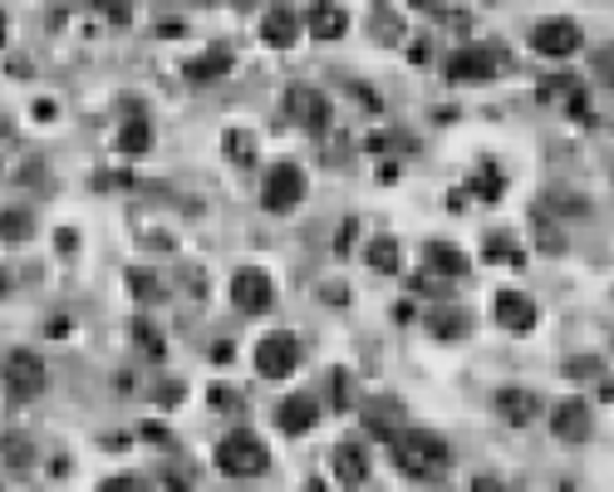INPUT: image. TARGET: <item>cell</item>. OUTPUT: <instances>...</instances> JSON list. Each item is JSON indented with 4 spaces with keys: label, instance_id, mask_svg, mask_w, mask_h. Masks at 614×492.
<instances>
[{
    "label": "cell",
    "instance_id": "obj_40",
    "mask_svg": "<svg viewBox=\"0 0 614 492\" xmlns=\"http://www.w3.org/2000/svg\"><path fill=\"white\" fill-rule=\"evenodd\" d=\"M0 35H6V20H0Z\"/></svg>",
    "mask_w": 614,
    "mask_h": 492
},
{
    "label": "cell",
    "instance_id": "obj_1",
    "mask_svg": "<svg viewBox=\"0 0 614 492\" xmlns=\"http://www.w3.org/2000/svg\"><path fill=\"white\" fill-rule=\"evenodd\" d=\"M388 453H394L398 473H408L413 483H432V478H442L452 463V448L442 444L438 434H428V428H398V434L388 438Z\"/></svg>",
    "mask_w": 614,
    "mask_h": 492
},
{
    "label": "cell",
    "instance_id": "obj_32",
    "mask_svg": "<svg viewBox=\"0 0 614 492\" xmlns=\"http://www.w3.org/2000/svg\"><path fill=\"white\" fill-rule=\"evenodd\" d=\"M99 492H153V488L133 473H119V478H109V483H99Z\"/></svg>",
    "mask_w": 614,
    "mask_h": 492
},
{
    "label": "cell",
    "instance_id": "obj_5",
    "mask_svg": "<svg viewBox=\"0 0 614 492\" xmlns=\"http://www.w3.org/2000/svg\"><path fill=\"white\" fill-rule=\"evenodd\" d=\"M305 173L295 163H275L266 173V187H261V203H266V212H295V207L305 203Z\"/></svg>",
    "mask_w": 614,
    "mask_h": 492
},
{
    "label": "cell",
    "instance_id": "obj_33",
    "mask_svg": "<svg viewBox=\"0 0 614 492\" xmlns=\"http://www.w3.org/2000/svg\"><path fill=\"white\" fill-rule=\"evenodd\" d=\"M241 404V390H231V384H211V409H237Z\"/></svg>",
    "mask_w": 614,
    "mask_h": 492
},
{
    "label": "cell",
    "instance_id": "obj_22",
    "mask_svg": "<svg viewBox=\"0 0 614 492\" xmlns=\"http://www.w3.org/2000/svg\"><path fill=\"white\" fill-rule=\"evenodd\" d=\"M147 149H153V123H147V119H129L119 129V153H123V158H138V153H147Z\"/></svg>",
    "mask_w": 614,
    "mask_h": 492
},
{
    "label": "cell",
    "instance_id": "obj_18",
    "mask_svg": "<svg viewBox=\"0 0 614 492\" xmlns=\"http://www.w3.org/2000/svg\"><path fill=\"white\" fill-rule=\"evenodd\" d=\"M423 261H428V271H438L442 281H462L472 271V261L462 256L458 247H448V242H428L423 247Z\"/></svg>",
    "mask_w": 614,
    "mask_h": 492
},
{
    "label": "cell",
    "instance_id": "obj_10",
    "mask_svg": "<svg viewBox=\"0 0 614 492\" xmlns=\"http://www.w3.org/2000/svg\"><path fill=\"white\" fill-rule=\"evenodd\" d=\"M550 434L566 438V444H585L595 434V418H590V404L585 400H566L550 409Z\"/></svg>",
    "mask_w": 614,
    "mask_h": 492
},
{
    "label": "cell",
    "instance_id": "obj_21",
    "mask_svg": "<svg viewBox=\"0 0 614 492\" xmlns=\"http://www.w3.org/2000/svg\"><path fill=\"white\" fill-rule=\"evenodd\" d=\"M35 237V217L25 207H0V242H30Z\"/></svg>",
    "mask_w": 614,
    "mask_h": 492
},
{
    "label": "cell",
    "instance_id": "obj_27",
    "mask_svg": "<svg viewBox=\"0 0 614 492\" xmlns=\"http://www.w3.org/2000/svg\"><path fill=\"white\" fill-rule=\"evenodd\" d=\"M221 149H227V158L237 163V167H251V163H256V139H251L246 129H231L227 139H221Z\"/></svg>",
    "mask_w": 614,
    "mask_h": 492
},
{
    "label": "cell",
    "instance_id": "obj_37",
    "mask_svg": "<svg viewBox=\"0 0 614 492\" xmlns=\"http://www.w3.org/2000/svg\"><path fill=\"white\" fill-rule=\"evenodd\" d=\"M354 232H359L354 222H344V227H340V237H335V251H340V256H344V251H349V237H354Z\"/></svg>",
    "mask_w": 614,
    "mask_h": 492
},
{
    "label": "cell",
    "instance_id": "obj_38",
    "mask_svg": "<svg viewBox=\"0 0 614 492\" xmlns=\"http://www.w3.org/2000/svg\"><path fill=\"white\" fill-rule=\"evenodd\" d=\"M408 6H413V10H438L442 0H408Z\"/></svg>",
    "mask_w": 614,
    "mask_h": 492
},
{
    "label": "cell",
    "instance_id": "obj_20",
    "mask_svg": "<svg viewBox=\"0 0 614 492\" xmlns=\"http://www.w3.org/2000/svg\"><path fill=\"white\" fill-rule=\"evenodd\" d=\"M227 75H231V50L227 45H211L207 55H197L193 65H187V79H193V84H217Z\"/></svg>",
    "mask_w": 614,
    "mask_h": 492
},
{
    "label": "cell",
    "instance_id": "obj_28",
    "mask_svg": "<svg viewBox=\"0 0 614 492\" xmlns=\"http://www.w3.org/2000/svg\"><path fill=\"white\" fill-rule=\"evenodd\" d=\"M84 6H89L103 25H129L133 20V0H84Z\"/></svg>",
    "mask_w": 614,
    "mask_h": 492
},
{
    "label": "cell",
    "instance_id": "obj_14",
    "mask_svg": "<svg viewBox=\"0 0 614 492\" xmlns=\"http://www.w3.org/2000/svg\"><path fill=\"white\" fill-rule=\"evenodd\" d=\"M330 463H335V478H340L344 488H359L369 478V448L364 444H335V453H330Z\"/></svg>",
    "mask_w": 614,
    "mask_h": 492
},
{
    "label": "cell",
    "instance_id": "obj_17",
    "mask_svg": "<svg viewBox=\"0 0 614 492\" xmlns=\"http://www.w3.org/2000/svg\"><path fill=\"white\" fill-rule=\"evenodd\" d=\"M423 320H428L432 340H462V335H472V316L462 306H432Z\"/></svg>",
    "mask_w": 614,
    "mask_h": 492
},
{
    "label": "cell",
    "instance_id": "obj_25",
    "mask_svg": "<svg viewBox=\"0 0 614 492\" xmlns=\"http://www.w3.org/2000/svg\"><path fill=\"white\" fill-rule=\"evenodd\" d=\"M0 458H6L10 468H30V463H35V444H30V434H20V428L0 434Z\"/></svg>",
    "mask_w": 614,
    "mask_h": 492
},
{
    "label": "cell",
    "instance_id": "obj_8",
    "mask_svg": "<svg viewBox=\"0 0 614 492\" xmlns=\"http://www.w3.org/2000/svg\"><path fill=\"white\" fill-rule=\"evenodd\" d=\"M231 300H237L246 316H261V310H271V306H275V281H271V271L241 266L237 276H231Z\"/></svg>",
    "mask_w": 614,
    "mask_h": 492
},
{
    "label": "cell",
    "instance_id": "obj_35",
    "mask_svg": "<svg viewBox=\"0 0 614 492\" xmlns=\"http://www.w3.org/2000/svg\"><path fill=\"white\" fill-rule=\"evenodd\" d=\"M335 409H349V374L344 370H335Z\"/></svg>",
    "mask_w": 614,
    "mask_h": 492
},
{
    "label": "cell",
    "instance_id": "obj_13",
    "mask_svg": "<svg viewBox=\"0 0 614 492\" xmlns=\"http://www.w3.org/2000/svg\"><path fill=\"white\" fill-rule=\"evenodd\" d=\"M496 418L512 428H526L536 414H541V400H536L531 390H516V384H506V390H496Z\"/></svg>",
    "mask_w": 614,
    "mask_h": 492
},
{
    "label": "cell",
    "instance_id": "obj_34",
    "mask_svg": "<svg viewBox=\"0 0 614 492\" xmlns=\"http://www.w3.org/2000/svg\"><path fill=\"white\" fill-rule=\"evenodd\" d=\"M468 492H512V488H506V483H502V478H492V473H482V478H472V483H468Z\"/></svg>",
    "mask_w": 614,
    "mask_h": 492
},
{
    "label": "cell",
    "instance_id": "obj_31",
    "mask_svg": "<svg viewBox=\"0 0 614 492\" xmlns=\"http://www.w3.org/2000/svg\"><path fill=\"white\" fill-rule=\"evenodd\" d=\"M472 193H478L482 203H496V193H502V173H496V167L486 163L482 173H478V183H472Z\"/></svg>",
    "mask_w": 614,
    "mask_h": 492
},
{
    "label": "cell",
    "instance_id": "obj_16",
    "mask_svg": "<svg viewBox=\"0 0 614 492\" xmlns=\"http://www.w3.org/2000/svg\"><path fill=\"white\" fill-rule=\"evenodd\" d=\"M305 25H310V35H315V40H344V30H349V10H344V6H335V0H315L310 15H305Z\"/></svg>",
    "mask_w": 614,
    "mask_h": 492
},
{
    "label": "cell",
    "instance_id": "obj_39",
    "mask_svg": "<svg viewBox=\"0 0 614 492\" xmlns=\"http://www.w3.org/2000/svg\"><path fill=\"white\" fill-rule=\"evenodd\" d=\"M207 6H227V0H207Z\"/></svg>",
    "mask_w": 614,
    "mask_h": 492
},
{
    "label": "cell",
    "instance_id": "obj_7",
    "mask_svg": "<svg viewBox=\"0 0 614 492\" xmlns=\"http://www.w3.org/2000/svg\"><path fill=\"white\" fill-rule=\"evenodd\" d=\"M285 119H295L300 129H310V133H325L330 129V99H325L315 84H295L290 94H285Z\"/></svg>",
    "mask_w": 614,
    "mask_h": 492
},
{
    "label": "cell",
    "instance_id": "obj_3",
    "mask_svg": "<svg viewBox=\"0 0 614 492\" xmlns=\"http://www.w3.org/2000/svg\"><path fill=\"white\" fill-rule=\"evenodd\" d=\"M0 380H6V390H10V400H40L45 394V360H40L35 350H10L6 360H0Z\"/></svg>",
    "mask_w": 614,
    "mask_h": 492
},
{
    "label": "cell",
    "instance_id": "obj_11",
    "mask_svg": "<svg viewBox=\"0 0 614 492\" xmlns=\"http://www.w3.org/2000/svg\"><path fill=\"white\" fill-rule=\"evenodd\" d=\"M496 69H502V59H496L492 50H458V55L448 59L452 84H492Z\"/></svg>",
    "mask_w": 614,
    "mask_h": 492
},
{
    "label": "cell",
    "instance_id": "obj_19",
    "mask_svg": "<svg viewBox=\"0 0 614 492\" xmlns=\"http://www.w3.org/2000/svg\"><path fill=\"white\" fill-rule=\"evenodd\" d=\"M261 40H266L271 50H290L295 40H300V20H295V10L275 6L266 20H261Z\"/></svg>",
    "mask_w": 614,
    "mask_h": 492
},
{
    "label": "cell",
    "instance_id": "obj_6",
    "mask_svg": "<svg viewBox=\"0 0 614 492\" xmlns=\"http://www.w3.org/2000/svg\"><path fill=\"white\" fill-rule=\"evenodd\" d=\"M580 45H585V30H580L575 20H566V15L541 20V25L531 30V50L536 55H546V59H570Z\"/></svg>",
    "mask_w": 614,
    "mask_h": 492
},
{
    "label": "cell",
    "instance_id": "obj_15",
    "mask_svg": "<svg viewBox=\"0 0 614 492\" xmlns=\"http://www.w3.org/2000/svg\"><path fill=\"white\" fill-rule=\"evenodd\" d=\"M359 418H364V428L374 438H394L398 428H404V404H398V400H364Z\"/></svg>",
    "mask_w": 614,
    "mask_h": 492
},
{
    "label": "cell",
    "instance_id": "obj_9",
    "mask_svg": "<svg viewBox=\"0 0 614 492\" xmlns=\"http://www.w3.org/2000/svg\"><path fill=\"white\" fill-rule=\"evenodd\" d=\"M275 424L290 438L315 434V424H320V400H315V394H285L281 409H275Z\"/></svg>",
    "mask_w": 614,
    "mask_h": 492
},
{
    "label": "cell",
    "instance_id": "obj_2",
    "mask_svg": "<svg viewBox=\"0 0 614 492\" xmlns=\"http://www.w3.org/2000/svg\"><path fill=\"white\" fill-rule=\"evenodd\" d=\"M211 463L227 478H266L271 473V448L256 434H227L211 448Z\"/></svg>",
    "mask_w": 614,
    "mask_h": 492
},
{
    "label": "cell",
    "instance_id": "obj_12",
    "mask_svg": "<svg viewBox=\"0 0 614 492\" xmlns=\"http://www.w3.org/2000/svg\"><path fill=\"white\" fill-rule=\"evenodd\" d=\"M496 326L512 335H531L536 330V300L522 291H496Z\"/></svg>",
    "mask_w": 614,
    "mask_h": 492
},
{
    "label": "cell",
    "instance_id": "obj_36",
    "mask_svg": "<svg viewBox=\"0 0 614 492\" xmlns=\"http://www.w3.org/2000/svg\"><path fill=\"white\" fill-rule=\"evenodd\" d=\"M143 438H147V444H163V448L173 444V434H167L163 424H143Z\"/></svg>",
    "mask_w": 614,
    "mask_h": 492
},
{
    "label": "cell",
    "instance_id": "obj_23",
    "mask_svg": "<svg viewBox=\"0 0 614 492\" xmlns=\"http://www.w3.org/2000/svg\"><path fill=\"white\" fill-rule=\"evenodd\" d=\"M133 345H138V350H143V360L163 364V354H167V340H163V330H157L147 316H138V320H133Z\"/></svg>",
    "mask_w": 614,
    "mask_h": 492
},
{
    "label": "cell",
    "instance_id": "obj_26",
    "mask_svg": "<svg viewBox=\"0 0 614 492\" xmlns=\"http://www.w3.org/2000/svg\"><path fill=\"white\" fill-rule=\"evenodd\" d=\"M482 256L496 261V266H522L526 251L516 247V242H506V232H492V237H486V247H482Z\"/></svg>",
    "mask_w": 614,
    "mask_h": 492
},
{
    "label": "cell",
    "instance_id": "obj_24",
    "mask_svg": "<svg viewBox=\"0 0 614 492\" xmlns=\"http://www.w3.org/2000/svg\"><path fill=\"white\" fill-rule=\"evenodd\" d=\"M364 261L379 271V276H398V261H404V256H398L394 237H374V242H369V251H364Z\"/></svg>",
    "mask_w": 614,
    "mask_h": 492
},
{
    "label": "cell",
    "instance_id": "obj_30",
    "mask_svg": "<svg viewBox=\"0 0 614 492\" xmlns=\"http://www.w3.org/2000/svg\"><path fill=\"white\" fill-rule=\"evenodd\" d=\"M408 286L418 291V296H442V291H448V281H442L438 271L423 266V271H413V276H408Z\"/></svg>",
    "mask_w": 614,
    "mask_h": 492
},
{
    "label": "cell",
    "instance_id": "obj_29",
    "mask_svg": "<svg viewBox=\"0 0 614 492\" xmlns=\"http://www.w3.org/2000/svg\"><path fill=\"white\" fill-rule=\"evenodd\" d=\"M129 291H133L138 300H163V296H167L163 281H157L153 271H143V266H133V271H129Z\"/></svg>",
    "mask_w": 614,
    "mask_h": 492
},
{
    "label": "cell",
    "instance_id": "obj_4",
    "mask_svg": "<svg viewBox=\"0 0 614 492\" xmlns=\"http://www.w3.org/2000/svg\"><path fill=\"white\" fill-rule=\"evenodd\" d=\"M300 370V340L290 330H275V335H261L256 345V374L261 380H290Z\"/></svg>",
    "mask_w": 614,
    "mask_h": 492
}]
</instances>
